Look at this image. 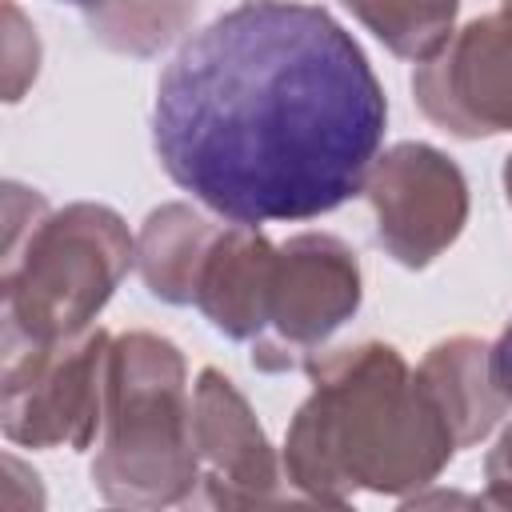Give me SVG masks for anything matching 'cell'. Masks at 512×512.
Wrapping results in <instances>:
<instances>
[{"mask_svg": "<svg viewBox=\"0 0 512 512\" xmlns=\"http://www.w3.org/2000/svg\"><path fill=\"white\" fill-rule=\"evenodd\" d=\"M420 384L444 412L448 428H456L460 444L488 432V424L508 404L504 392L492 384L488 348L476 340H452V344L432 348V356L420 368Z\"/></svg>", "mask_w": 512, "mask_h": 512, "instance_id": "9", "label": "cell"}, {"mask_svg": "<svg viewBox=\"0 0 512 512\" xmlns=\"http://www.w3.org/2000/svg\"><path fill=\"white\" fill-rule=\"evenodd\" d=\"M396 56L428 60L448 44L456 0H344Z\"/></svg>", "mask_w": 512, "mask_h": 512, "instance_id": "11", "label": "cell"}, {"mask_svg": "<svg viewBox=\"0 0 512 512\" xmlns=\"http://www.w3.org/2000/svg\"><path fill=\"white\" fill-rule=\"evenodd\" d=\"M420 108L460 132L492 136L512 128V0L504 16L468 24L452 44H444L416 72Z\"/></svg>", "mask_w": 512, "mask_h": 512, "instance_id": "7", "label": "cell"}, {"mask_svg": "<svg viewBox=\"0 0 512 512\" xmlns=\"http://www.w3.org/2000/svg\"><path fill=\"white\" fill-rule=\"evenodd\" d=\"M360 300L356 260L332 236H300L272 256L264 292V328L276 340L256 344L260 368H292L316 340L344 324Z\"/></svg>", "mask_w": 512, "mask_h": 512, "instance_id": "6", "label": "cell"}, {"mask_svg": "<svg viewBox=\"0 0 512 512\" xmlns=\"http://www.w3.org/2000/svg\"><path fill=\"white\" fill-rule=\"evenodd\" d=\"M488 372H492V384L504 392V400L512 404V320L508 328L500 332V340L488 348Z\"/></svg>", "mask_w": 512, "mask_h": 512, "instance_id": "13", "label": "cell"}, {"mask_svg": "<svg viewBox=\"0 0 512 512\" xmlns=\"http://www.w3.org/2000/svg\"><path fill=\"white\" fill-rule=\"evenodd\" d=\"M364 184L380 216L384 248L412 268L452 244L464 224V180L456 164L424 144L392 148Z\"/></svg>", "mask_w": 512, "mask_h": 512, "instance_id": "8", "label": "cell"}, {"mask_svg": "<svg viewBox=\"0 0 512 512\" xmlns=\"http://www.w3.org/2000/svg\"><path fill=\"white\" fill-rule=\"evenodd\" d=\"M184 368L168 340L124 336L108 352V440L92 468L108 500H168L188 480Z\"/></svg>", "mask_w": 512, "mask_h": 512, "instance_id": "4", "label": "cell"}, {"mask_svg": "<svg viewBox=\"0 0 512 512\" xmlns=\"http://www.w3.org/2000/svg\"><path fill=\"white\" fill-rule=\"evenodd\" d=\"M108 336L52 344H4V432L28 448L72 444L84 448L104 408Z\"/></svg>", "mask_w": 512, "mask_h": 512, "instance_id": "5", "label": "cell"}, {"mask_svg": "<svg viewBox=\"0 0 512 512\" xmlns=\"http://www.w3.org/2000/svg\"><path fill=\"white\" fill-rule=\"evenodd\" d=\"M4 20H8V36H4V92H8V100H20V88L36 76V36L20 48V40L32 28L16 12V4H4Z\"/></svg>", "mask_w": 512, "mask_h": 512, "instance_id": "12", "label": "cell"}, {"mask_svg": "<svg viewBox=\"0 0 512 512\" xmlns=\"http://www.w3.org/2000/svg\"><path fill=\"white\" fill-rule=\"evenodd\" d=\"M4 344H52L76 336L112 296L132 244L116 212L72 204L40 208L28 224L4 192Z\"/></svg>", "mask_w": 512, "mask_h": 512, "instance_id": "3", "label": "cell"}, {"mask_svg": "<svg viewBox=\"0 0 512 512\" xmlns=\"http://www.w3.org/2000/svg\"><path fill=\"white\" fill-rule=\"evenodd\" d=\"M384 120L360 44L324 8L244 0L160 72L152 148L232 224L312 220L364 188Z\"/></svg>", "mask_w": 512, "mask_h": 512, "instance_id": "1", "label": "cell"}, {"mask_svg": "<svg viewBox=\"0 0 512 512\" xmlns=\"http://www.w3.org/2000/svg\"><path fill=\"white\" fill-rule=\"evenodd\" d=\"M212 240H216V232L208 228V220L188 208L152 212L144 224V236H140V272H144L148 288L172 304L192 300L196 272H200Z\"/></svg>", "mask_w": 512, "mask_h": 512, "instance_id": "10", "label": "cell"}, {"mask_svg": "<svg viewBox=\"0 0 512 512\" xmlns=\"http://www.w3.org/2000/svg\"><path fill=\"white\" fill-rule=\"evenodd\" d=\"M316 392L288 432V468L312 492L328 484L404 488L452 456V428L392 348L364 344L312 364Z\"/></svg>", "mask_w": 512, "mask_h": 512, "instance_id": "2", "label": "cell"}, {"mask_svg": "<svg viewBox=\"0 0 512 512\" xmlns=\"http://www.w3.org/2000/svg\"><path fill=\"white\" fill-rule=\"evenodd\" d=\"M68 4H80V8H92V12H96V8L108 4V0H68Z\"/></svg>", "mask_w": 512, "mask_h": 512, "instance_id": "14", "label": "cell"}]
</instances>
